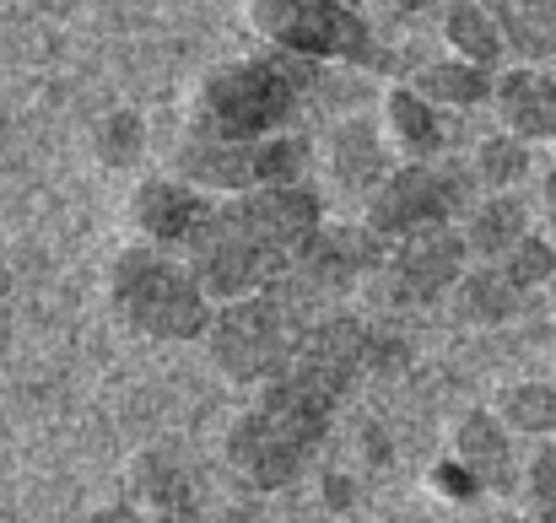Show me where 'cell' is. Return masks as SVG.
<instances>
[{"mask_svg":"<svg viewBox=\"0 0 556 523\" xmlns=\"http://www.w3.org/2000/svg\"><path fill=\"white\" fill-rule=\"evenodd\" d=\"M448 205H454V189L432 174L427 163H400L368 194V227L383 232V238H410L421 227L448 221Z\"/></svg>","mask_w":556,"mask_h":523,"instance_id":"obj_7","label":"cell"},{"mask_svg":"<svg viewBox=\"0 0 556 523\" xmlns=\"http://www.w3.org/2000/svg\"><path fill=\"white\" fill-rule=\"evenodd\" d=\"M136 216H141V232L163 248H185L189 238L200 232V221L211 216V205L194 194L189 178H157L136 194Z\"/></svg>","mask_w":556,"mask_h":523,"instance_id":"obj_10","label":"cell"},{"mask_svg":"<svg viewBox=\"0 0 556 523\" xmlns=\"http://www.w3.org/2000/svg\"><path fill=\"white\" fill-rule=\"evenodd\" d=\"M205 346H211V361H216L232 383H270V378L292 361L287 314H281V303H270V292L222 303V308L211 314Z\"/></svg>","mask_w":556,"mask_h":523,"instance_id":"obj_6","label":"cell"},{"mask_svg":"<svg viewBox=\"0 0 556 523\" xmlns=\"http://www.w3.org/2000/svg\"><path fill=\"white\" fill-rule=\"evenodd\" d=\"M530 168V141H519V136H492L486 146H481V178L486 183H519V174Z\"/></svg>","mask_w":556,"mask_h":523,"instance_id":"obj_21","label":"cell"},{"mask_svg":"<svg viewBox=\"0 0 556 523\" xmlns=\"http://www.w3.org/2000/svg\"><path fill=\"white\" fill-rule=\"evenodd\" d=\"M298 109V76L287 60H232L194 103V141H270Z\"/></svg>","mask_w":556,"mask_h":523,"instance_id":"obj_4","label":"cell"},{"mask_svg":"<svg viewBox=\"0 0 556 523\" xmlns=\"http://www.w3.org/2000/svg\"><path fill=\"white\" fill-rule=\"evenodd\" d=\"M465 254H470L465 232H454V227H443V221H438V227H421V232L400 238L394 281H400V292L432 303V297H443V292L459 286V276H465Z\"/></svg>","mask_w":556,"mask_h":523,"instance_id":"obj_8","label":"cell"},{"mask_svg":"<svg viewBox=\"0 0 556 523\" xmlns=\"http://www.w3.org/2000/svg\"><path fill=\"white\" fill-rule=\"evenodd\" d=\"M454 297H459V308H465V319H503V314H514V303H519V286H514V276L492 259L486 270H465L459 276V286H454Z\"/></svg>","mask_w":556,"mask_h":523,"instance_id":"obj_19","label":"cell"},{"mask_svg":"<svg viewBox=\"0 0 556 523\" xmlns=\"http://www.w3.org/2000/svg\"><path fill=\"white\" fill-rule=\"evenodd\" d=\"M481 5L497 16L508 49L530 60H556V0H481Z\"/></svg>","mask_w":556,"mask_h":523,"instance_id":"obj_14","label":"cell"},{"mask_svg":"<svg viewBox=\"0 0 556 523\" xmlns=\"http://www.w3.org/2000/svg\"><path fill=\"white\" fill-rule=\"evenodd\" d=\"M254 33L298 60H372V27L346 0H249Z\"/></svg>","mask_w":556,"mask_h":523,"instance_id":"obj_5","label":"cell"},{"mask_svg":"<svg viewBox=\"0 0 556 523\" xmlns=\"http://www.w3.org/2000/svg\"><path fill=\"white\" fill-rule=\"evenodd\" d=\"M443 43H448V54L476 60V65H486V71H492V65L503 60V49H508L497 16H492L481 0H443Z\"/></svg>","mask_w":556,"mask_h":523,"instance_id":"obj_13","label":"cell"},{"mask_svg":"<svg viewBox=\"0 0 556 523\" xmlns=\"http://www.w3.org/2000/svg\"><path fill=\"white\" fill-rule=\"evenodd\" d=\"M497 265H503V270L514 276V286L525 292V286H541V281L556 270V248L546 243V238H525V243H519V248H508Z\"/></svg>","mask_w":556,"mask_h":523,"instance_id":"obj_22","label":"cell"},{"mask_svg":"<svg viewBox=\"0 0 556 523\" xmlns=\"http://www.w3.org/2000/svg\"><path fill=\"white\" fill-rule=\"evenodd\" d=\"M319 232V200L298 183H270L232 194L227 205H211L200 232L185 243L189 270L211 292V303L254 297L303 259V248Z\"/></svg>","mask_w":556,"mask_h":523,"instance_id":"obj_2","label":"cell"},{"mask_svg":"<svg viewBox=\"0 0 556 523\" xmlns=\"http://www.w3.org/2000/svg\"><path fill=\"white\" fill-rule=\"evenodd\" d=\"M87 523H147V513H136V508H103V513H92Z\"/></svg>","mask_w":556,"mask_h":523,"instance_id":"obj_23","label":"cell"},{"mask_svg":"<svg viewBox=\"0 0 556 523\" xmlns=\"http://www.w3.org/2000/svg\"><path fill=\"white\" fill-rule=\"evenodd\" d=\"M459 470L476 486H508L514 481V432L497 421V410H476L459 426Z\"/></svg>","mask_w":556,"mask_h":523,"instance_id":"obj_12","label":"cell"},{"mask_svg":"<svg viewBox=\"0 0 556 523\" xmlns=\"http://www.w3.org/2000/svg\"><path fill=\"white\" fill-rule=\"evenodd\" d=\"M525 238H530V227H525V205H519L514 194H492V200L481 205V216L470 221V232H465L470 254H486V259H503V254L519 248Z\"/></svg>","mask_w":556,"mask_h":523,"instance_id":"obj_17","label":"cell"},{"mask_svg":"<svg viewBox=\"0 0 556 523\" xmlns=\"http://www.w3.org/2000/svg\"><path fill=\"white\" fill-rule=\"evenodd\" d=\"M109 297H114L119 319L152 341H194L211 330V314H216V303L200 286V276L189 270V259L163 243L125 248L114 265Z\"/></svg>","mask_w":556,"mask_h":523,"instance_id":"obj_3","label":"cell"},{"mask_svg":"<svg viewBox=\"0 0 556 523\" xmlns=\"http://www.w3.org/2000/svg\"><path fill=\"white\" fill-rule=\"evenodd\" d=\"M346 5H368V0H346Z\"/></svg>","mask_w":556,"mask_h":523,"instance_id":"obj_25","label":"cell"},{"mask_svg":"<svg viewBox=\"0 0 556 523\" xmlns=\"http://www.w3.org/2000/svg\"><path fill=\"white\" fill-rule=\"evenodd\" d=\"M492 103H497V119L508 136L519 141H556V76L541 65H519V71H503L497 87H492Z\"/></svg>","mask_w":556,"mask_h":523,"instance_id":"obj_9","label":"cell"},{"mask_svg":"<svg viewBox=\"0 0 556 523\" xmlns=\"http://www.w3.org/2000/svg\"><path fill=\"white\" fill-rule=\"evenodd\" d=\"M421 5H443V0H394V11H421Z\"/></svg>","mask_w":556,"mask_h":523,"instance_id":"obj_24","label":"cell"},{"mask_svg":"<svg viewBox=\"0 0 556 523\" xmlns=\"http://www.w3.org/2000/svg\"><path fill=\"white\" fill-rule=\"evenodd\" d=\"M416 92H427L438 109H470V103H486L492 98V76H486V65H476V60H459V54H443V60H432L427 71H416V81H410Z\"/></svg>","mask_w":556,"mask_h":523,"instance_id":"obj_15","label":"cell"},{"mask_svg":"<svg viewBox=\"0 0 556 523\" xmlns=\"http://www.w3.org/2000/svg\"><path fill=\"white\" fill-rule=\"evenodd\" d=\"M357 367H363V330L346 319L319 324L292 350V361L260 388V399L238 416V426L227 432L232 470L260 492L298 481Z\"/></svg>","mask_w":556,"mask_h":523,"instance_id":"obj_1","label":"cell"},{"mask_svg":"<svg viewBox=\"0 0 556 523\" xmlns=\"http://www.w3.org/2000/svg\"><path fill=\"white\" fill-rule=\"evenodd\" d=\"M443 114H448V109H438L427 92L394 87L389 103H383V136H389L394 157H400V163H427V157L443 146Z\"/></svg>","mask_w":556,"mask_h":523,"instance_id":"obj_11","label":"cell"},{"mask_svg":"<svg viewBox=\"0 0 556 523\" xmlns=\"http://www.w3.org/2000/svg\"><path fill=\"white\" fill-rule=\"evenodd\" d=\"M497 421L514 437H556V388L552 383H514L497 394Z\"/></svg>","mask_w":556,"mask_h":523,"instance_id":"obj_16","label":"cell"},{"mask_svg":"<svg viewBox=\"0 0 556 523\" xmlns=\"http://www.w3.org/2000/svg\"><path fill=\"white\" fill-rule=\"evenodd\" d=\"M525 508H530V519L556 523V443H546L525 464Z\"/></svg>","mask_w":556,"mask_h":523,"instance_id":"obj_20","label":"cell"},{"mask_svg":"<svg viewBox=\"0 0 556 523\" xmlns=\"http://www.w3.org/2000/svg\"><path fill=\"white\" fill-rule=\"evenodd\" d=\"M141 502H147V523H200L189 475L157 470V459H147V470H141Z\"/></svg>","mask_w":556,"mask_h":523,"instance_id":"obj_18","label":"cell"}]
</instances>
